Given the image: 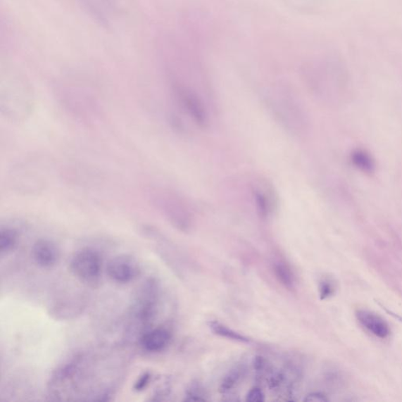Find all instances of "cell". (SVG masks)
Wrapping results in <instances>:
<instances>
[{"instance_id": "8992f818", "label": "cell", "mask_w": 402, "mask_h": 402, "mask_svg": "<svg viewBox=\"0 0 402 402\" xmlns=\"http://www.w3.org/2000/svg\"><path fill=\"white\" fill-rule=\"evenodd\" d=\"M177 98L184 110L193 118L197 125L202 127L208 124V112L201 97L196 92L187 87H177Z\"/></svg>"}, {"instance_id": "277c9868", "label": "cell", "mask_w": 402, "mask_h": 402, "mask_svg": "<svg viewBox=\"0 0 402 402\" xmlns=\"http://www.w3.org/2000/svg\"><path fill=\"white\" fill-rule=\"evenodd\" d=\"M156 206L161 209L163 213L172 222L184 226L189 220V213L187 206L180 197L168 191L156 193L153 196Z\"/></svg>"}, {"instance_id": "7c38bea8", "label": "cell", "mask_w": 402, "mask_h": 402, "mask_svg": "<svg viewBox=\"0 0 402 402\" xmlns=\"http://www.w3.org/2000/svg\"><path fill=\"white\" fill-rule=\"evenodd\" d=\"M18 242L17 232L6 227L0 230V253L2 256L10 253L15 248Z\"/></svg>"}, {"instance_id": "e0dca14e", "label": "cell", "mask_w": 402, "mask_h": 402, "mask_svg": "<svg viewBox=\"0 0 402 402\" xmlns=\"http://www.w3.org/2000/svg\"><path fill=\"white\" fill-rule=\"evenodd\" d=\"M321 297L322 299H327L330 297L334 293V287L332 283L329 281H325L321 284Z\"/></svg>"}, {"instance_id": "ac0fdd59", "label": "cell", "mask_w": 402, "mask_h": 402, "mask_svg": "<svg viewBox=\"0 0 402 402\" xmlns=\"http://www.w3.org/2000/svg\"><path fill=\"white\" fill-rule=\"evenodd\" d=\"M305 401L324 402L328 401V398H327L325 395L321 393H313L308 395V396L306 398Z\"/></svg>"}, {"instance_id": "6da1fadb", "label": "cell", "mask_w": 402, "mask_h": 402, "mask_svg": "<svg viewBox=\"0 0 402 402\" xmlns=\"http://www.w3.org/2000/svg\"><path fill=\"white\" fill-rule=\"evenodd\" d=\"M270 111L287 130L299 134L305 132L308 121L302 102L284 87L271 88L265 97Z\"/></svg>"}, {"instance_id": "4fadbf2b", "label": "cell", "mask_w": 402, "mask_h": 402, "mask_svg": "<svg viewBox=\"0 0 402 402\" xmlns=\"http://www.w3.org/2000/svg\"><path fill=\"white\" fill-rule=\"evenodd\" d=\"M210 328L213 330L217 335L220 337L228 338L230 339L236 340V341L240 342H249V339L244 337L240 335L239 333H237L233 330L227 328V327L224 326L218 322H211Z\"/></svg>"}, {"instance_id": "8fae6325", "label": "cell", "mask_w": 402, "mask_h": 402, "mask_svg": "<svg viewBox=\"0 0 402 402\" xmlns=\"http://www.w3.org/2000/svg\"><path fill=\"white\" fill-rule=\"evenodd\" d=\"M352 165L359 171L366 174H372L376 170V162L372 155L364 149H356L351 153Z\"/></svg>"}, {"instance_id": "52a82bcc", "label": "cell", "mask_w": 402, "mask_h": 402, "mask_svg": "<svg viewBox=\"0 0 402 402\" xmlns=\"http://www.w3.org/2000/svg\"><path fill=\"white\" fill-rule=\"evenodd\" d=\"M32 256L39 267L49 268L58 263L60 251L56 243L47 239H40L33 244Z\"/></svg>"}, {"instance_id": "2e32d148", "label": "cell", "mask_w": 402, "mask_h": 402, "mask_svg": "<svg viewBox=\"0 0 402 402\" xmlns=\"http://www.w3.org/2000/svg\"><path fill=\"white\" fill-rule=\"evenodd\" d=\"M247 401L250 402H262L264 401V394L260 389L255 388L249 391Z\"/></svg>"}, {"instance_id": "30bf717a", "label": "cell", "mask_w": 402, "mask_h": 402, "mask_svg": "<svg viewBox=\"0 0 402 402\" xmlns=\"http://www.w3.org/2000/svg\"><path fill=\"white\" fill-rule=\"evenodd\" d=\"M254 196L258 213L263 217H268L275 209L274 192L268 187L258 185L254 189Z\"/></svg>"}, {"instance_id": "5bb4252c", "label": "cell", "mask_w": 402, "mask_h": 402, "mask_svg": "<svg viewBox=\"0 0 402 402\" xmlns=\"http://www.w3.org/2000/svg\"><path fill=\"white\" fill-rule=\"evenodd\" d=\"M277 275L281 282L285 285H291L292 283L290 271L282 265H278L276 268Z\"/></svg>"}, {"instance_id": "7a4b0ae2", "label": "cell", "mask_w": 402, "mask_h": 402, "mask_svg": "<svg viewBox=\"0 0 402 402\" xmlns=\"http://www.w3.org/2000/svg\"><path fill=\"white\" fill-rule=\"evenodd\" d=\"M306 73L311 89L322 99L332 98L346 84L344 65L336 57H328L318 61Z\"/></svg>"}, {"instance_id": "ba28073f", "label": "cell", "mask_w": 402, "mask_h": 402, "mask_svg": "<svg viewBox=\"0 0 402 402\" xmlns=\"http://www.w3.org/2000/svg\"><path fill=\"white\" fill-rule=\"evenodd\" d=\"M143 349L149 353L161 352L171 341V334L163 328L146 329L139 339Z\"/></svg>"}, {"instance_id": "3957f363", "label": "cell", "mask_w": 402, "mask_h": 402, "mask_svg": "<svg viewBox=\"0 0 402 402\" xmlns=\"http://www.w3.org/2000/svg\"><path fill=\"white\" fill-rule=\"evenodd\" d=\"M70 269L81 282H96L101 274V258L99 252L92 249H80L73 256Z\"/></svg>"}, {"instance_id": "9a60e30c", "label": "cell", "mask_w": 402, "mask_h": 402, "mask_svg": "<svg viewBox=\"0 0 402 402\" xmlns=\"http://www.w3.org/2000/svg\"><path fill=\"white\" fill-rule=\"evenodd\" d=\"M149 381H151V374L146 372L142 375L134 385V389L137 391H142L147 387Z\"/></svg>"}, {"instance_id": "9c48e42d", "label": "cell", "mask_w": 402, "mask_h": 402, "mask_svg": "<svg viewBox=\"0 0 402 402\" xmlns=\"http://www.w3.org/2000/svg\"><path fill=\"white\" fill-rule=\"evenodd\" d=\"M358 322L374 336L386 339L390 336L391 329L385 320L370 310H360L356 313Z\"/></svg>"}, {"instance_id": "5b68a950", "label": "cell", "mask_w": 402, "mask_h": 402, "mask_svg": "<svg viewBox=\"0 0 402 402\" xmlns=\"http://www.w3.org/2000/svg\"><path fill=\"white\" fill-rule=\"evenodd\" d=\"M139 265L132 256H115L108 263L106 272L115 282L127 284L133 282L139 275Z\"/></svg>"}]
</instances>
